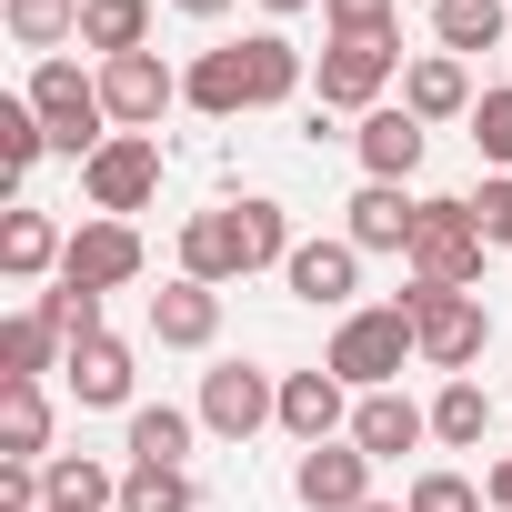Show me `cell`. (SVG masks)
I'll use <instances>...</instances> for the list:
<instances>
[{
  "mask_svg": "<svg viewBox=\"0 0 512 512\" xmlns=\"http://www.w3.org/2000/svg\"><path fill=\"white\" fill-rule=\"evenodd\" d=\"M21 101L41 111V131H51V151H61V161H91V151L111 141V111H101V71H81L71 51H51V61H31V81H21Z\"/></svg>",
  "mask_w": 512,
  "mask_h": 512,
  "instance_id": "cell-1",
  "label": "cell"
},
{
  "mask_svg": "<svg viewBox=\"0 0 512 512\" xmlns=\"http://www.w3.org/2000/svg\"><path fill=\"white\" fill-rule=\"evenodd\" d=\"M402 362H422L402 302H362V312H342V332H332V352H322V372H342L352 392H392Z\"/></svg>",
  "mask_w": 512,
  "mask_h": 512,
  "instance_id": "cell-2",
  "label": "cell"
},
{
  "mask_svg": "<svg viewBox=\"0 0 512 512\" xmlns=\"http://www.w3.org/2000/svg\"><path fill=\"white\" fill-rule=\"evenodd\" d=\"M482 211L462 201V191H432L422 201V231H412V251H402V262H412V282H442V292H472L482 282Z\"/></svg>",
  "mask_w": 512,
  "mask_h": 512,
  "instance_id": "cell-3",
  "label": "cell"
},
{
  "mask_svg": "<svg viewBox=\"0 0 512 512\" xmlns=\"http://www.w3.org/2000/svg\"><path fill=\"white\" fill-rule=\"evenodd\" d=\"M402 312H412V342H422V362L452 382V372H472L482 362V342H492V312H482V292H442V282H412L402 292Z\"/></svg>",
  "mask_w": 512,
  "mask_h": 512,
  "instance_id": "cell-4",
  "label": "cell"
},
{
  "mask_svg": "<svg viewBox=\"0 0 512 512\" xmlns=\"http://www.w3.org/2000/svg\"><path fill=\"white\" fill-rule=\"evenodd\" d=\"M81 191H91V211H101V221L151 211V191H161V141H151V131H111V141L81 161Z\"/></svg>",
  "mask_w": 512,
  "mask_h": 512,
  "instance_id": "cell-5",
  "label": "cell"
},
{
  "mask_svg": "<svg viewBox=\"0 0 512 512\" xmlns=\"http://www.w3.org/2000/svg\"><path fill=\"white\" fill-rule=\"evenodd\" d=\"M392 71H402V31H362V41H332L312 81H322V111H382Z\"/></svg>",
  "mask_w": 512,
  "mask_h": 512,
  "instance_id": "cell-6",
  "label": "cell"
},
{
  "mask_svg": "<svg viewBox=\"0 0 512 512\" xmlns=\"http://www.w3.org/2000/svg\"><path fill=\"white\" fill-rule=\"evenodd\" d=\"M262 422H282V382H272L262 362H211V372H201V432L251 442Z\"/></svg>",
  "mask_w": 512,
  "mask_h": 512,
  "instance_id": "cell-7",
  "label": "cell"
},
{
  "mask_svg": "<svg viewBox=\"0 0 512 512\" xmlns=\"http://www.w3.org/2000/svg\"><path fill=\"white\" fill-rule=\"evenodd\" d=\"M171 101H181V71H161V51L101 61V111H111V131H161Z\"/></svg>",
  "mask_w": 512,
  "mask_h": 512,
  "instance_id": "cell-8",
  "label": "cell"
},
{
  "mask_svg": "<svg viewBox=\"0 0 512 512\" xmlns=\"http://www.w3.org/2000/svg\"><path fill=\"white\" fill-rule=\"evenodd\" d=\"M292 492H302V512H362L372 502V452L362 442H312L292 462Z\"/></svg>",
  "mask_w": 512,
  "mask_h": 512,
  "instance_id": "cell-9",
  "label": "cell"
},
{
  "mask_svg": "<svg viewBox=\"0 0 512 512\" xmlns=\"http://www.w3.org/2000/svg\"><path fill=\"white\" fill-rule=\"evenodd\" d=\"M61 282H81V292H121V282H141V231L91 211V221L71 231V251H61Z\"/></svg>",
  "mask_w": 512,
  "mask_h": 512,
  "instance_id": "cell-10",
  "label": "cell"
},
{
  "mask_svg": "<svg viewBox=\"0 0 512 512\" xmlns=\"http://www.w3.org/2000/svg\"><path fill=\"white\" fill-rule=\"evenodd\" d=\"M282 292L312 302V312H352V292H362V251H352V241H302L292 262H282Z\"/></svg>",
  "mask_w": 512,
  "mask_h": 512,
  "instance_id": "cell-11",
  "label": "cell"
},
{
  "mask_svg": "<svg viewBox=\"0 0 512 512\" xmlns=\"http://www.w3.org/2000/svg\"><path fill=\"white\" fill-rule=\"evenodd\" d=\"M352 422V382L342 372H282V432L312 452V442H342Z\"/></svg>",
  "mask_w": 512,
  "mask_h": 512,
  "instance_id": "cell-12",
  "label": "cell"
},
{
  "mask_svg": "<svg viewBox=\"0 0 512 512\" xmlns=\"http://www.w3.org/2000/svg\"><path fill=\"white\" fill-rule=\"evenodd\" d=\"M472 101H482V91H472V71H462L452 51L402 61V111H412L422 131H432V121H472Z\"/></svg>",
  "mask_w": 512,
  "mask_h": 512,
  "instance_id": "cell-13",
  "label": "cell"
},
{
  "mask_svg": "<svg viewBox=\"0 0 512 512\" xmlns=\"http://www.w3.org/2000/svg\"><path fill=\"white\" fill-rule=\"evenodd\" d=\"M352 151H362V171H372V181H412V171H422V151H432V131H422L402 101H382V111H362Z\"/></svg>",
  "mask_w": 512,
  "mask_h": 512,
  "instance_id": "cell-14",
  "label": "cell"
},
{
  "mask_svg": "<svg viewBox=\"0 0 512 512\" xmlns=\"http://www.w3.org/2000/svg\"><path fill=\"white\" fill-rule=\"evenodd\" d=\"M412 231H422V201L402 181H362L352 191V221H342L352 251H412Z\"/></svg>",
  "mask_w": 512,
  "mask_h": 512,
  "instance_id": "cell-15",
  "label": "cell"
},
{
  "mask_svg": "<svg viewBox=\"0 0 512 512\" xmlns=\"http://www.w3.org/2000/svg\"><path fill=\"white\" fill-rule=\"evenodd\" d=\"M151 342L161 352H211L221 342V292L211 282H161L151 292Z\"/></svg>",
  "mask_w": 512,
  "mask_h": 512,
  "instance_id": "cell-16",
  "label": "cell"
},
{
  "mask_svg": "<svg viewBox=\"0 0 512 512\" xmlns=\"http://www.w3.org/2000/svg\"><path fill=\"white\" fill-rule=\"evenodd\" d=\"M61 382H71V402L81 412H141L131 402V342H71V362H61Z\"/></svg>",
  "mask_w": 512,
  "mask_h": 512,
  "instance_id": "cell-17",
  "label": "cell"
},
{
  "mask_svg": "<svg viewBox=\"0 0 512 512\" xmlns=\"http://www.w3.org/2000/svg\"><path fill=\"white\" fill-rule=\"evenodd\" d=\"M352 442H362L372 462H402V452L432 442V412H422L412 392H362V402H352Z\"/></svg>",
  "mask_w": 512,
  "mask_h": 512,
  "instance_id": "cell-18",
  "label": "cell"
},
{
  "mask_svg": "<svg viewBox=\"0 0 512 512\" xmlns=\"http://www.w3.org/2000/svg\"><path fill=\"white\" fill-rule=\"evenodd\" d=\"M181 282H211V292H221V282H251L231 211H191V221H181Z\"/></svg>",
  "mask_w": 512,
  "mask_h": 512,
  "instance_id": "cell-19",
  "label": "cell"
},
{
  "mask_svg": "<svg viewBox=\"0 0 512 512\" xmlns=\"http://www.w3.org/2000/svg\"><path fill=\"white\" fill-rule=\"evenodd\" d=\"M41 492H51V512H121V472L91 462V452H51L41 462Z\"/></svg>",
  "mask_w": 512,
  "mask_h": 512,
  "instance_id": "cell-20",
  "label": "cell"
},
{
  "mask_svg": "<svg viewBox=\"0 0 512 512\" xmlns=\"http://www.w3.org/2000/svg\"><path fill=\"white\" fill-rule=\"evenodd\" d=\"M61 251H71V241H61V221H51V211H31V201H21L11 221H0V272H11V282H41V272H61Z\"/></svg>",
  "mask_w": 512,
  "mask_h": 512,
  "instance_id": "cell-21",
  "label": "cell"
},
{
  "mask_svg": "<svg viewBox=\"0 0 512 512\" xmlns=\"http://www.w3.org/2000/svg\"><path fill=\"white\" fill-rule=\"evenodd\" d=\"M181 101H191L201 121H231V111H251V71H241V41H231V51H201V61L181 71Z\"/></svg>",
  "mask_w": 512,
  "mask_h": 512,
  "instance_id": "cell-22",
  "label": "cell"
},
{
  "mask_svg": "<svg viewBox=\"0 0 512 512\" xmlns=\"http://www.w3.org/2000/svg\"><path fill=\"white\" fill-rule=\"evenodd\" d=\"M0 462H51V392L0 382Z\"/></svg>",
  "mask_w": 512,
  "mask_h": 512,
  "instance_id": "cell-23",
  "label": "cell"
},
{
  "mask_svg": "<svg viewBox=\"0 0 512 512\" xmlns=\"http://www.w3.org/2000/svg\"><path fill=\"white\" fill-rule=\"evenodd\" d=\"M241 71H251V111H282V101L302 91V51H292L282 31H251V41H241Z\"/></svg>",
  "mask_w": 512,
  "mask_h": 512,
  "instance_id": "cell-24",
  "label": "cell"
},
{
  "mask_svg": "<svg viewBox=\"0 0 512 512\" xmlns=\"http://www.w3.org/2000/svg\"><path fill=\"white\" fill-rule=\"evenodd\" d=\"M81 51H101V61L151 51V0H81Z\"/></svg>",
  "mask_w": 512,
  "mask_h": 512,
  "instance_id": "cell-25",
  "label": "cell"
},
{
  "mask_svg": "<svg viewBox=\"0 0 512 512\" xmlns=\"http://www.w3.org/2000/svg\"><path fill=\"white\" fill-rule=\"evenodd\" d=\"M231 221H241V272H282L292 251H302L282 201H231Z\"/></svg>",
  "mask_w": 512,
  "mask_h": 512,
  "instance_id": "cell-26",
  "label": "cell"
},
{
  "mask_svg": "<svg viewBox=\"0 0 512 512\" xmlns=\"http://www.w3.org/2000/svg\"><path fill=\"white\" fill-rule=\"evenodd\" d=\"M492 432V392L472 382V372H452L442 392H432V442H452V452H472Z\"/></svg>",
  "mask_w": 512,
  "mask_h": 512,
  "instance_id": "cell-27",
  "label": "cell"
},
{
  "mask_svg": "<svg viewBox=\"0 0 512 512\" xmlns=\"http://www.w3.org/2000/svg\"><path fill=\"white\" fill-rule=\"evenodd\" d=\"M502 21H512V0H432V41H442L452 61H462V51H492Z\"/></svg>",
  "mask_w": 512,
  "mask_h": 512,
  "instance_id": "cell-28",
  "label": "cell"
},
{
  "mask_svg": "<svg viewBox=\"0 0 512 512\" xmlns=\"http://www.w3.org/2000/svg\"><path fill=\"white\" fill-rule=\"evenodd\" d=\"M51 362H71V342L41 312H11V332H0V382H41Z\"/></svg>",
  "mask_w": 512,
  "mask_h": 512,
  "instance_id": "cell-29",
  "label": "cell"
},
{
  "mask_svg": "<svg viewBox=\"0 0 512 512\" xmlns=\"http://www.w3.org/2000/svg\"><path fill=\"white\" fill-rule=\"evenodd\" d=\"M0 21H11V41L21 51H61V41H81V0H0Z\"/></svg>",
  "mask_w": 512,
  "mask_h": 512,
  "instance_id": "cell-30",
  "label": "cell"
},
{
  "mask_svg": "<svg viewBox=\"0 0 512 512\" xmlns=\"http://www.w3.org/2000/svg\"><path fill=\"white\" fill-rule=\"evenodd\" d=\"M191 432H201V412H171V402H141V412H131V462H171V472H181Z\"/></svg>",
  "mask_w": 512,
  "mask_h": 512,
  "instance_id": "cell-31",
  "label": "cell"
},
{
  "mask_svg": "<svg viewBox=\"0 0 512 512\" xmlns=\"http://www.w3.org/2000/svg\"><path fill=\"white\" fill-rule=\"evenodd\" d=\"M201 492H191V472H171V462H131L121 472V512H191Z\"/></svg>",
  "mask_w": 512,
  "mask_h": 512,
  "instance_id": "cell-32",
  "label": "cell"
},
{
  "mask_svg": "<svg viewBox=\"0 0 512 512\" xmlns=\"http://www.w3.org/2000/svg\"><path fill=\"white\" fill-rule=\"evenodd\" d=\"M31 312H41V322H51L61 342H101V292H81V282H51V292H41Z\"/></svg>",
  "mask_w": 512,
  "mask_h": 512,
  "instance_id": "cell-33",
  "label": "cell"
},
{
  "mask_svg": "<svg viewBox=\"0 0 512 512\" xmlns=\"http://www.w3.org/2000/svg\"><path fill=\"white\" fill-rule=\"evenodd\" d=\"M51 151V131H41V111L31 101H0V171L11 181H31V161Z\"/></svg>",
  "mask_w": 512,
  "mask_h": 512,
  "instance_id": "cell-34",
  "label": "cell"
},
{
  "mask_svg": "<svg viewBox=\"0 0 512 512\" xmlns=\"http://www.w3.org/2000/svg\"><path fill=\"white\" fill-rule=\"evenodd\" d=\"M472 151H482V171H512V91L472 101Z\"/></svg>",
  "mask_w": 512,
  "mask_h": 512,
  "instance_id": "cell-35",
  "label": "cell"
},
{
  "mask_svg": "<svg viewBox=\"0 0 512 512\" xmlns=\"http://www.w3.org/2000/svg\"><path fill=\"white\" fill-rule=\"evenodd\" d=\"M402 502H412V512H482V482H462V472H412Z\"/></svg>",
  "mask_w": 512,
  "mask_h": 512,
  "instance_id": "cell-36",
  "label": "cell"
},
{
  "mask_svg": "<svg viewBox=\"0 0 512 512\" xmlns=\"http://www.w3.org/2000/svg\"><path fill=\"white\" fill-rule=\"evenodd\" d=\"M472 211H482V241H492V251H512V171H482Z\"/></svg>",
  "mask_w": 512,
  "mask_h": 512,
  "instance_id": "cell-37",
  "label": "cell"
},
{
  "mask_svg": "<svg viewBox=\"0 0 512 512\" xmlns=\"http://www.w3.org/2000/svg\"><path fill=\"white\" fill-rule=\"evenodd\" d=\"M392 11H402V0H322V21H332V41H362V31H392Z\"/></svg>",
  "mask_w": 512,
  "mask_h": 512,
  "instance_id": "cell-38",
  "label": "cell"
},
{
  "mask_svg": "<svg viewBox=\"0 0 512 512\" xmlns=\"http://www.w3.org/2000/svg\"><path fill=\"white\" fill-rule=\"evenodd\" d=\"M482 502H492V512H512V452H502V462L482 472Z\"/></svg>",
  "mask_w": 512,
  "mask_h": 512,
  "instance_id": "cell-39",
  "label": "cell"
},
{
  "mask_svg": "<svg viewBox=\"0 0 512 512\" xmlns=\"http://www.w3.org/2000/svg\"><path fill=\"white\" fill-rule=\"evenodd\" d=\"M171 11H191V21H221V11H231V0H171Z\"/></svg>",
  "mask_w": 512,
  "mask_h": 512,
  "instance_id": "cell-40",
  "label": "cell"
},
{
  "mask_svg": "<svg viewBox=\"0 0 512 512\" xmlns=\"http://www.w3.org/2000/svg\"><path fill=\"white\" fill-rule=\"evenodd\" d=\"M262 11H312V0H262Z\"/></svg>",
  "mask_w": 512,
  "mask_h": 512,
  "instance_id": "cell-41",
  "label": "cell"
},
{
  "mask_svg": "<svg viewBox=\"0 0 512 512\" xmlns=\"http://www.w3.org/2000/svg\"><path fill=\"white\" fill-rule=\"evenodd\" d=\"M362 512H412V502H362Z\"/></svg>",
  "mask_w": 512,
  "mask_h": 512,
  "instance_id": "cell-42",
  "label": "cell"
}]
</instances>
